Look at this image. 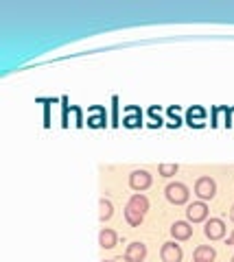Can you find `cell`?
<instances>
[{
    "label": "cell",
    "instance_id": "6da1fadb",
    "mask_svg": "<svg viewBox=\"0 0 234 262\" xmlns=\"http://www.w3.org/2000/svg\"><path fill=\"white\" fill-rule=\"evenodd\" d=\"M164 194H166L168 203H173V206H184V203H188V199H190L188 186H186V184H182V182L168 184V186L164 188Z\"/></svg>",
    "mask_w": 234,
    "mask_h": 262
},
{
    "label": "cell",
    "instance_id": "7a4b0ae2",
    "mask_svg": "<svg viewBox=\"0 0 234 262\" xmlns=\"http://www.w3.org/2000/svg\"><path fill=\"white\" fill-rule=\"evenodd\" d=\"M195 194L199 201H210L217 194V182L212 177H199L195 182Z\"/></svg>",
    "mask_w": 234,
    "mask_h": 262
},
{
    "label": "cell",
    "instance_id": "3957f363",
    "mask_svg": "<svg viewBox=\"0 0 234 262\" xmlns=\"http://www.w3.org/2000/svg\"><path fill=\"white\" fill-rule=\"evenodd\" d=\"M153 184V177L149 170H134L132 175H129V188H132L134 192H144L147 188H151Z\"/></svg>",
    "mask_w": 234,
    "mask_h": 262
},
{
    "label": "cell",
    "instance_id": "277c9868",
    "mask_svg": "<svg viewBox=\"0 0 234 262\" xmlns=\"http://www.w3.org/2000/svg\"><path fill=\"white\" fill-rule=\"evenodd\" d=\"M208 206H206V201H195V203H190V206L186 208V221L190 225H195V223H206L208 221Z\"/></svg>",
    "mask_w": 234,
    "mask_h": 262
},
{
    "label": "cell",
    "instance_id": "5b68a950",
    "mask_svg": "<svg viewBox=\"0 0 234 262\" xmlns=\"http://www.w3.org/2000/svg\"><path fill=\"white\" fill-rule=\"evenodd\" d=\"M160 258H162V262H182L184 251L175 241H168L162 245V249H160Z\"/></svg>",
    "mask_w": 234,
    "mask_h": 262
},
{
    "label": "cell",
    "instance_id": "8992f818",
    "mask_svg": "<svg viewBox=\"0 0 234 262\" xmlns=\"http://www.w3.org/2000/svg\"><path fill=\"white\" fill-rule=\"evenodd\" d=\"M204 234H206L208 241H221L225 236V223L221 219H208L206 227H204Z\"/></svg>",
    "mask_w": 234,
    "mask_h": 262
},
{
    "label": "cell",
    "instance_id": "52a82bcc",
    "mask_svg": "<svg viewBox=\"0 0 234 262\" xmlns=\"http://www.w3.org/2000/svg\"><path fill=\"white\" fill-rule=\"evenodd\" d=\"M171 236L175 241H188L193 236V225L188 221H175L171 225Z\"/></svg>",
    "mask_w": 234,
    "mask_h": 262
},
{
    "label": "cell",
    "instance_id": "ba28073f",
    "mask_svg": "<svg viewBox=\"0 0 234 262\" xmlns=\"http://www.w3.org/2000/svg\"><path fill=\"white\" fill-rule=\"evenodd\" d=\"M125 256L132 260V262H142L144 258H147V245H142V243H138V241H136V243H129Z\"/></svg>",
    "mask_w": 234,
    "mask_h": 262
},
{
    "label": "cell",
    "instance_id": "9c48e42d",
    "mask_svg": "<svg viewBox=\"0 0 234 262\" xmlns=\"http://www.w3.org/2000/svg\"><path fill=\"white\" fill-rule=\"evenodd\" d=\"M215 258H217V251L210 245H199V247L193 251V260L195 262H215Z\"/></svg>",
    "mask_w": 234,
    "mask_h": 262
},
{
    "label": "cell",
    "instance_id": "30bf717a",
    "mask_svg": "<svg viewBox=\"0 0 234 262\" xmlns=\"http://www.w3.org/2000/svg\"><path fill=\"white\" fill-rule=\"evenodd\" d=\"M129 208H134L136 212H140V214L144 216L149 212V199L147 196H144L142 192H136V194H132L129 196V203H127Z\"/></svg>",
    "mask_w": 234,
    "mask_h": 262
},
{
    "label": "cell",
    "instance_id": "8fae6325",
    "mask_svg": "<svg viewBox=\"0 0 234 262\" xmlns=\"http://www.w3.org/2000/svg\"><path fill=\"white\" fill-rule=\"evenodd\" d=\"M116 243H118V236H116L114 229L103 227L101 234H99V245H101V247H103V249H114Z\"/></svg>",
    "mask_w": 234,
    "mask_h": 262
},
{
    "label": "cell",
    "instance_id": "7c38bea8",
    "mask_svg": "<svg viewBox=\"0 0 234 262\" xmlns=\"http://www.w3.org/2000/svg\"><path fill=\"white\" fill-rule=\"evenodd\" d=\"M99 219H101V223H105V221H110L112 216H114V206H112V201L110 199H105V196H103V199L99 201Z\"/></svg>",
    "mask_w": 234,
    "mask_h": 262
},
{
    "label": "cell",
    "instance_id": "4fadbf2b",
    "mask_svg": "<svg viewBox=\"0 0 234 262\" xmlns=\"http://www.w3.org/2000/svg\"><path fill=\"white\" fill-rule=\"evenodd\" d=\"M123 214H125V221H127V223L132 225V227H140V225H142V221H144V216L140 214V212H136L134 208H129V206L125 208Z\"/></svg>",
    "mask_w": 234,
    "mask_h": 262
},
{
    "label": "cell",
    "instance_id": "5bb4252c",
    "mask_svg": "<svg viewBox=\"0 0 234 262\" xmlns=\"http://www.w3.org/2000/svg\"><path fill=\"white\" fill-rule=\"evenodd\" d=\"M177 170H180L177 164H160V166H158V175L160 177H173V175H177Z\"/></svg>",
    "mask_w": 234,
    "mask_h": 262
},
{
    "label": "cell",
    "instance_id": "9a60e30c",
    "mask_svg": "<svg viewBox=\"0 0 234 262\" xmlns=\"http://www.w3.org/2000/svg\"><path fill=\"white\" fill-rule=\"evenodd\" d=\"M114 262H132V260H129V258H127V256H118V258H116V260H114Z\"/></svg>",
    "mask_w": 234,
    "mask_h": 262
},
{
    "label": "cell",
    "instance_id": "2e32d148",
    "mask_svg": "<svg viewBox=\"0 0 234 262\" xmlns=\"http://www.w3.org/2000/svg\"><path fill=\"white\" fill-rule=\"evenodd\" d=\"M228 245H230V247H234V232L228 236Z\"/></svg>",
    "mask_w": 234,
    "mask_h": 262
},
{
    "label": "cell",
    "instance_id": "e0dca14e",
    "mask_svg": "<svg viewBox=\"0 0 234 262\" xmlns=\"http://www.w3.org/2000/svg\"><path fill=\"white\" fill-rule=\"evenodd\" d=\"M230 221L234 223V203H232V208H230Z\"/></svg>",
    "mask_w": 234,
    "mask_h": 262
},
{
    "label": "cell",
    "instance_id": "ac0fdd59",
    "mask_svg": "<svg viewBox=\"0 0 234 262\" xmlns=\"http://www.w3.org/2000/svg\"><path fill=\"white\" fill-rule=\"evenodd\" d=\"M103 262H114V260H103Z\"/></svg>",
    "mask_w": 234,
    "mask_h": 262
},
{
    "label": "cell",
    "instance_id": "d6986e66",
    "mask_svg": "<svg viewBox=\"0 0 234 262\" xmlns=\"http://www.w3.org/2000/svg\"><path fill=\"white\" fill-rule=\"evenodd\" d=\"M230 262H234V256H232V260H230Z\"/></svg>",
    "mask_w": 234,
    "mask_h": 262
}]
</instances>
